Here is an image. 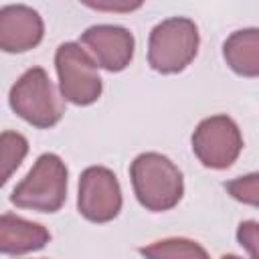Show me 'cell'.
<instances>
[{"instance_id":"obj_9","label":"cell","mask_w":259,"mask_h":259,"mask_svg":"<svg viewBox=\"0 0 259 259\" xmlns=\"http://www.w3.org/2000/svg\"><path fill=\"white\" fill-rule=\"evenodd\" d=\"M42 38V18L36 10L16 4L0 10V47L6 53H24Z\"/></svg>"},{"instance_id":"obj_1","label":"cell","mask_w":259,"mask_h":259,"mask_svg":"<svg viewBox=\"0 0 259 259\" xmlns=\"http://www.w3.org/2000/svg\"><path fill=\"white\" fill-rule=\"evenodd\" d=\"M138 200L150 210H168L182 198V174L162 154H140L130 168Z\"/></svg>"},{"instance_id":"obj_15","label":"cell","mask_w":259,"mask_h":259,"mask_svg":"<svg viewBox=\"0 0 259 259\" xmlns=\"http://www.w3.org/2000/svg\"><path fill=\"white\" fill-rule=\"evenodd\" d=\"M237 239L249 251L251 259H259V223L255 221L241 223L237 229Z\"/></svg>"},{"instance_id":"obj_4","label":"cell","mask_w":259,"mask_h":259,"mask_svg":"<svg viewBox=\"0 0 259 259\" xmlns=\"http://www.w3.org/2000/svg\"><path fill=\"white\" fill-rule=\"evenodd\" d=\"M198 28L190 18L174 16L154 26L148 45V61L160 73L182 71L196 55Z\"/></svg>"},{"instance_id":"obj_7","label":"cell","mask_w":259,"mask_h":259,"mask_svg":"<svg viewBox=\"0 0 259 259\" xmlns=\"http://www.w3.org/2000/svg\"><path fill=\"white\" fill-rule=\"evenodd\" d=\"M79 212L95 223L117 217L121 208V190L115 174L101 166L87 168L79 178Z\"/></svg>"},{"instance_id":"obj_10","label":"cell","mask_w":259,"mask_h":259,"mask_svg":"<svg viewBox=\"0 0 259 259\" xmlns=\"http://www.w3.org/2000/svg\"><path fill=\"white\" fill-rule=\"evenodd\" d=\"M51 235L42 225L24 221L14 214H2L0 219V251L6 255H22L42 249Z\"/></svg>"},{"instance_id":"obj_6","label":"cell","mask_w":259,"mask_h":259,"mask_svg":"<svg viewBox=\"0 0 259 259\" xmlns=\"http://www.w3.org/2000/svg\"><path fill=\"white\" fill-rule=\"evenodd\" d=\"M243 138L237 123L227 115H212L198 123L192 136L196 158L208 168H229L241 154Z\"/></svg>"},{"instance_id":"obj_5","label":"cell","mask_w":259,"mask_h":259,"mask_svg":"<svg viewBox=\"0 0 259 259\" xmlns=\"http://www.w3.org/2000/svg\"><path fill=\"white\" fill-rule=\"evenodd\" d=\"M55 65L61 93L67 101L75 105H89L101 95V77L97 73V65L79 45H61L55 55Z\"/></svg>"},{"instance_id":"obj_17","label":"cell","mask_w":259,"mask_h":259,"mask_svg":"<svg viewBox=\"0 0 259 259\" xmlns=\"http://www.w3.org/2000/svg\"><path fill=\"white\" fill-rule=\"evenodd\" d=\"M221 259H239L237 255H225V257H221Z\"/></svg>"},{"instance_id":"obj_8","label":"cell","mask_w":259,"mask_h":259,"mask_svg":"<svg viewBox=\"0 0 259 259\" xmlns=\"http://www.w3.org/2000/svg\"><path fill=\"white\" fill-rule=\"evenodd\" d=\"M81 42L91 53L93 61L107 71L125 69L134 57V36L123 26H91L83 32Z\"/></svg>"},{"instance_id":"obj_3","label":"cell","mask_w":259,"mask_h":259,"mask_svg":"<svg viewBox=\"0 0 259 259\" xmlns=\"http://www.w3.org/2000/svg\"><path fill=\"white\" fill-rule=\"evenodd\" d=\"M10 107L28 123L36 127L55 125L63 111V99L59 97L49 75L40 67L28 69L10 89Z\"/></svg>"},{"instance_id":"obj_12","label":"cell","mask_w":259,"mask_h":259,"mask_svg":"<svg viewBox=\"0 0 259 259\" xmlns=\"http://www.w3.org/2000/svg\"><path fill=\"white\" fill-rule=\"evenodd\" d=\"M140 253L146 259H208L206 251L188 239H164L148 247H142Z\"/></svg>"},{"instance_id":"obj_16","label":"cell","mask_w":259,"mask_h":259,"mask_svg":"<svg viewBox=\"0 0 259 259\" xmlns=\"http://www.w3.org/2000/svg\"><path fill=\"white\" fill-rule=\"evenodd\" d=\"M87 6L95 8V10H113V12H127L134 8H140L142 2H85Z\"/></svg>"},{"instance_id":"obj_11","label":"cell","mask_w":259,"mask_h":259,"mask_svg":"<svg viewBox=\"0 0 259 259\" xmlns=\"http://www.w3.org/2000/svg\"><path fill=\"white\" fill-rule=\"evenodd\" d=\"M223 55L235 73L259 77V28L233 32L223 45Z\"/></svg>"},{"instance_id":"obj_13","label":"cell","mask_w":259,"mask_h":259,"mask_svg":"<svg viewBox=\"0 0 259 259\" xmlns=\"http://www.w3.org/2000/svg\"><path fill=\"white\" fill-rule=\"evenodd\" d=\"M28 152V142L16 132H4L0 138V164H2V182H8L12 172L20 166Z\"/></svg>"},{"instance_id":"obj_14","label":"cell","mask_w":259,"mask_h":259,"mask_svg":"<svg viewBox=\"0 0 259 259\" xmlns=\"http://www.w3.org/2000/svg\"><path fill=\"white\" fill-rule=\"evenodd\" d=\"M227 190H229V194L233 198H237V200H241L245 204L259 206V172L231 180L227 184Z\"/></svg>"},{"instance_id":"obj_2","label":"cell","mask_w":259,"mask_h":259,"mask_svg":"<svg viewBox=\"0 0 259 259\" xmlns=\"http://www.w3.org/2000/svg\"><path fill=\"white\" fill-rule=\"evenodd\" d=\"M67 196V168L55 154H42L26 178L10 194L12 204L40 212H55Z\"/></svg>"}]
</instances>
